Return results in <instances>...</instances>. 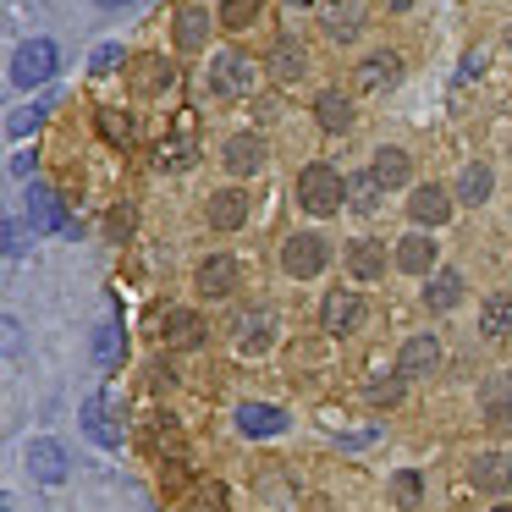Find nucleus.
<instances>
[{
	"instance_id": "18",
	"label": "nucleus",
	"mask_w": 512,
	"mask_h": 512,
	"mask_svg": "<svg viewBox=\"0 0 512 512\" xmlns=\"http://www.w3.org/2000/svg\"><path fill=\"white\" fill-rule=\"evenodd\" d=\"M204 336H210V331H204V320L193 309H171L166 314V342L171 347H199Z\"/></svg>"
},
{
	"instance_id": "44",
	"label": "nucleus",
	"mask_w": 512,
	"mask_h": 512,
	"mask_svg": "<svg viewBox=\"0 0 512 512\" xmlns=\"http://www.w3.org/2000/svg\"><path fill=\"white\" fill-rule=\"evenodd\" d=\"M496 512H512V501H501V507H496Z\"/></svg>"
},
{
	"instance_id": "25",
	"label": "nucleus",
	"mask_w": 512,
	"mask_h": 512,
	"mask_svg": "<svg viewBox=\"0 0 512 512\" xmlns=\"http://www.w3.org/2000/svg\"><path fill=\"white\" fill-rule=\"evenodd\" d=\"M122 325H100V331H94V342H89V353H94V364H100V369H116V364H122Z\"/></svg>"
},
{
	"instance_id": "29",
	"label": "nucleus",
	"mask_w": 512,
	"mask_h": 512,
	"mask_svg": "<svg viewBox=\"0 0 512 512\" xmlns=\"http://www.w3.org/2000/svg\"><path fill=\"white\" fill-rule=\"evenodd\" d=\"M133 83H138V94H155V89H166V83H171V61H160V56H144V61H138V72H133Z\"/></svg>"
},
{
	"instance_id": "14",
	"label": "nucleus",
	"mask_w": 512,
	"mask_h": 512,
	"mask_svg": "<svg viewBox=\"0 0 512 512\" xmlns=\"http://www.w3.org/2000/svg\"><path fill=\"white\" fill-rule=\"evenodd\" d=\"M243 221H248V193L226 188V193H215V199H210V226H215V232H237Z\"/></svg>"
},
{
	"instance_id": "34",
	"label": "nucleus",
	"mask_w": 512,
	"mask_h": 512,
	"mask_svg": "<svg viewBox=\"0 0 512 512\" xmlns=\"http://www.w3.org/2000/svg\"><path fill=\"white\" fill-rule=\"evenodd\" d=\"M254 17H259V0H226V6H221V23L232 28V34H237V28H248Z\"/></svg>"
},
{
	"instance_id": "4",
	"label": "nucleus",
	"mask_w": 512,
	"mask_h": 512,
	"mask_svg": "<svg viewBox=\"0 0 512 512\" xmlns=\"http://www.w3.org/2000/svg\"><path fill=\"white\" fill-rule=\"evenodd\" d=\"M210 89L221 94V100H243V94L254 89V61H248L243 50H221V56H215V72H210Z\"/></svg>"
},
{
	"instance_id": "32",
	"label": "nucleus",
	"mask_w": 512,
	"mask_h": 512,
	"mask_svg": "<svg viewBox=\"0 0 512 512\" xmlns=\"http://www.w3.org/2000/svg\"><path fill=\"white\" fill-rule=\"evenodd\" d=\"M485 419L496 424V430H512V391L501 386V380L485 391Z\"/></svg>"
},
{
	"instance_id": "39",
	"label": "nucleus",
	"mask_w": 512,
	"mask_h": 512,
	"mask_svg": "<svg viewBox=\"0 0 512 512\" xmlns=\"http://www.w3.org/2000/svg\"><path fill=\"white\" fill-rule=\"evenodd\" d=\"M39 116H45V105H39V111H17V116H12V122H6V127H12L17 138H23V133H34V127H39Z\"/></svg>"
},
{
	"instance_id": "28",
	"label": "nucleus",
	"mask_w": 512,
	"mask_h": 512,
	"mask_svg": "<svg viewBox=\"0 0 512 512\" xmlns=\"http://www.w3.org/2000/svg\"><path fill=\"white\" fill-rule=\"evenodd\" d=\"M457 199L485 204L490 199V166H463V177H457Z\"/></svg>"
},
{
	"instance_id": "10",
	"label": "nucleus",
	"mask_w": 512,
	"mask_h": 512,
	"mask_svg": "<svg viewBox=\"0 0 512 512\" xmlns=\"http://www.w3.org/2000/svg\"><path fill=\"white\" fill-rule=\"evenodd\" d=\"M358 314H364V303H358V292H331V298L320 303V325L331 336H347L358 325Z\"/></svg>"
},
{
	"instance_id": "7",
	"label": "nucleus",
	"mask_w": 512,
	"mask_h": 512,
	"mask_svg": "<svg viewBox=\"0 0 512 512\" xmlns=\"http://www.w3.org/2000/svg\"><path fill=\"white\" fill-rule=\"evenodd\" d=\"M237 430H243L248 441H265V435L287 430V413L270 408V402H243V408H237Z\"/></svg>"
},
{
	"instance_id": "43",
	"label": "nucleus",
	"mask_w": 512,
	"mask_h": 512,
	"mask_svg": "<svg viewBox=\"0 0 512 512\" xmlns=\"http://www.w3.org/2000/svg\"><path fill=\"white\" fill-rule=\"evenodd\" d=\"M94 6H105V12H116V6H133V0H94Z\"/></svg>"
},
{
	"instance_id": "30",
	"label": "nucleus",
	"mask_w": 512,
	"mask_h": 512,
	"mask_svg": "<svg viewBox=\"0 0 512 512\" xmlns=\"http://www.w3.org/2000/svg\"><path fill=\"white\" fill-rule=\"evenodd\" d=\"M380 182H375V171H364V177H353L347 182V204H353V210H380Z\"/></svg>"
},
{
	"instance_id": "33",
	"label": "nucleus",
	"mask_w": 512,
	"mask_h": 512,
	"mask_svg": "<svg viewBox=\"0 0 512 512\" xmlns=\"http://www.w3.org/2000/svg\"><path fill=\"white\" fill-rule=\"evenodd\" d=\"M391 501H397V507H419V501H424V479L413 474V468H402V474L391 479Z\"/></svg>"
},
{
	"instance_id": "37",
	"label": "nucleus",
	"mask_w": 512,
	"mask_h": 512,
	"mask_svg": "<svg viewBox=\"0 0 512 512\" xmlns=\"http://www.w3.org/2000/svg\"><path fill=\"white\" fill-rule=\"evenodd\" d=\"M122 45H100V50H94V61H89V72H100V78H105V72H116V67H122Z\"/></svg>"
},
{
	"instance_id": "13",
	"label": "nucleus",
	"mask_w": 512,
	"mask_h": 512,
	"mask_svg": "<svg viewBox=\"0 0 512 512\" xmlns=\"http://www.w3.org/2000/svg\"><path fill=\"white\" fill-rule=\"evenodd\" d=\"M259 166H265V144H259L254 133H237L232 144H226V171H232V177H254Z\"/></svg>"
},
{
	"instance_id": "41",
	"label": "nucleus",
	"mask_w": 512,
	"mask_h": 512,
	"mask_svg": "<svg viewBox=\"0 0 512 512\" xmlns=\"http://www.w3.org/2000/svg\"><path fill=\"white\" fill-rule=\"evenodd\" d=\"M171 380H177V375H171V364H155V369H149V386H155V391H166Z\"/></svg>"
},
{
	"instance_id": "21",
	"label": "nucleus",
	"mask_w": 512,
	"mask_h": 512,
	"mask_svg": "<svg viewBox=\"0 0 512 512\" xmlns=\"http://www.w3.org/2000/svg\"><path fill=\"white\" fill-rule=\"evenodd\" d=\"M397 265L408 270V276H430V270H435V243H430V237H402V243H397Z\"/></svg>"
},
{
	"instance_id": "16",
	"label": "nucleus",
	"mask_w": 512,
	"mask_h": 512,
	"mask_svg": "<svg viewBox=\"0 0 512 512\" xmlns=\"http://www.w3.org/2000/svg\"><path fill=\"white\" fill-rule=\"evenodd\" d=\"M314 116H320L325 133H347V127H353V100L336 94V89H325L320 100H314Z\"/></svg>"
},
{
	"instance_id": "31",
	"label": "nucleus",
	"mask_w": 512,
	"mask_h": 512,
	"mask_svg": "<svg viewBox=\"0 0 512 512\" xmlns=\"http://www.w3.org/2000/svg\"><path fill=\"white\" fill-rule=\"evenodd\" d=\"M83 430H89V441L116 446V430L105 424V402H100V397H89V402H83Z\"/></svg>"
},
{
	"instance_id": "20",
	"label": "nucleus",
	"mask_w": 512,
	"mask_h": 512,
	"mask_svg": "<svg viewBox=\"0 0 512 512\" xmlns=\"http://www.w3.org/2000/svg\"><path fill=\"white\" fill-rule=\"evenodd\" d=\"M457 298H463V276H457V270H441V276L424 281V303H430L435 314L457 309Z\"/></svg>"
},
{
	"instance_id": "45",
	"label": "nucleus",
	"mask_w": 512,
	"mask_h": 512,
	"mask_svg": "<svg viewBox=\"0 0 512 512\" xmlns=\"http://www.w3.org/2000/svg\"><path fill=\"white\" fill-rule=\"evenodd\" d=\"M287 6H309V0H287Z\"/></svg>"
},
{
	"instance_id": "24",
	"label": "nucleus",
	"mask_w": 512,
	"mask_h": 512,
	"mask_svg": "<svg viewBox=\"0 0 512 512\" xmlns=\"http://www.w3.org/2000/svg\"><path fill=\"white\" fill-rule=\"evenodd\" d=\"M347 265H353V276H358V281H380V276H386V248L364 237V243H353Z\"/></svg>"
},
{
	"instance_id": "9",
	"label": "nucleus",
	"mask_w": 512,
	"mask_h": 512,
	"mask_svg": "<svg viewBox=\"0 0 512 512\" xmlns=\"http://www.w3.org/2000/svg\"><path fill=\"white\" fill-rule=\"evenodd\" d=\"M237 276H243V270H237L232 254H210L199 265V292L204 298H226V292H237Z\"/></svg>"
},
{
	"instance_id": "27",
	"label": "nucleus",
	"mask_w": 512,
	"mask_h": 512,
	"mask_svg": "<svg viewBox=\"0 0 512 512\" xmlns=\"http://www.w3.org/2000/svg\"><path fill=\"white\" fill-rule=\"evenodd\" d=\"M270 72H276L281 83H298L303 72H309V56H303L298 45H276L270 50Z\"/></svg>"
},
{
	"instance_id": "2",
	"label": "nucleus",
	"mask_w": 512,
	"mask_h": 512,
	"mask_svg": "<svg viewBox=\"0 0 512 512\" xmlns=\"http://www.w3.org/2000/svg\"><path fill=\"white\" fill-rule=\"evenodd\" d=\"M50 72H56V45H50V39L17 45V56H12V83L17 89H39V83H50Z\"/></svg>"
},
{
	"instance_id": "15",
	"label": "nucleus",
	"mask_w": 512,
	"mask_h": 512,
	"mask_svg": "<svg viewBox=\"0 0 512 512\" xmlns=\"http://www.w3.org/2000/svg\"><path fill=\"white\" fill-rule=\"evenodd\" d=\"M358 28H364V6H358V0H336L331 12H325V34H331L336 45L358 39Z\"/></svg>"
},
{
	"instance_id": "40",
	"label": "nucleus",
	"mask_w": 512,
	"mask_h": 512,
	"mask_svg": "<svg viewBox=\"0 0 512 512\" xmlns=\"http://www.w3.org/2000/svg\"><path fill=\"white\" fill-rule=\"evenodd\" d=\"M6 254H23V221H6Z\"/></svg>"
},
{
	"instance_id": "23",
	"label": "nucleus",
	"mask_w": 512,
	"mask_h": 512,
	"mask_svg": "<svg viewBox=\"0 0 512 512\" xmlns=\"http://www.w3.org/2000/svg\"><path fill=\"white\" fill-rule=\"evenodd\" d=\"M204 39H210V12H204V6H182V12H177V45L182 50H199Z\"/></svg>"
},
{
	"instance_id": "19",
	"label": "nucleus",
	"mask_w": 512,
	"mask_h": 512,
	"mask_svg": "<svg viewBox=\"0 0 512 512\" xmlns=\"http://www.w3.org/2000/svg\"><path fill=\"white\" fill-rule=\"evenodd\" d=\"M397 72H402V61L391 56V50H380V56H369L364 67H358V89H391V83H397Z\"/></svg>"
},
{
	"instance_id": "6",
	"label": "nucleus",
	"mask_w": 512,
	"mask_h": 512,
	"mask_svg": "<svg viewBox=\"0 0 512 512\" xmlns=\"http://www.w3.org/2000/svg\"><path fill=\"white\" fill-rule=\"evenodd\" d=\"M468 485L474 490H512V457L507 452H479L474 463H468Z\"/></svg>"
},
{
	"instance_id": "36",
	"label": "nucleus",
	"mask_w": 512,
	"mask_h": 512,
	"mask_svg": "<svg viewBox=\"0 0 512 512\" xmlns=\"http://www.w3.org/2000/svg\"><path fill=\"white\" fill-rule=\"evenodd\" d=\"M100 127H105V138H116V144H133V122H127L122 111H105Z\"/></svg>"
},
{
	"instance_id": "22",
	"label": "nucleus",
	"mask_w": 512,
	"mask_h": 512,
	"mask_svg": "<svg viewBox=\"0 0 512 512\" xmlns=\"http://www.w3.org/2000/svg\"><path fill=\"white\" fill-rule=\"evenodd\" d=\"M479 331H485L490 342L512 336V292H496V298H485V314H479Z\"/></svg>"
},
{
	"instance_id": "11",
	"label": "nucleus",
	"mask_w": 512,
	"mask_h": 512,
	"mask_svg": "<svg viewBox=\"0 0 512 512\" xmlns=\"http://www.w3.org/2000/svg\"><path fill=\"white\" fill-rule=\"evenodd\" d=\"M28 226L34 232H67V210L50 188H28Z\"/></svg>"
},
{
	"instance_id": "42",
	"label": "nucleus",
	"mask_w": 512,
	"mask_h": 512,
	"mask_svg": "<svg viewBox=\"0 0 512 512\" xmlns=\"http://www.w3.org/2000/svg\"><path fill=\"white\" fill-rule=\"evenodd\" d=\"M111 232H116V237L133 232V210H116V215H111Z\"/></svg>"
},
{
	"instance_id": "26",
	"label": "nucleus",
	"mask_w": 512,
	"mask_h": 512,
	"mask_svg": "<svg viewBox=\"0 0 512 512\" xmlns=\"http://www.w3.org/2000/svg\"><path fill=\"white\" fill-rule=\"evenodd\" d=\"M369 171H375L380 188H402V182H408V155H402V149H380Z\"/></svg>"
},
{
	"instance_id": "46",
	"label": "nucleus",
	"mask_w": 512,
	"mask_h": 512,
	"mask_svg": "<svg viewBox=\"0 0 512 512\" xmlns=\"http://www.w3.org/2000/svg\"><path fill=\"white\" fill-rule=\"evenodd\" d=\"M507 50H512V28H507Z\"/></svg>"
},
{
	"instance_id": "8",
	"label": "nucleus",
	"mask_w": 512,
	"mask_h": 512,
	"mask_svg": "<svg viewBox=\"0 0 512 512\" xmlns=\"http://www.w3.org/2000/svg\"><path fill=\"white\" fill-rule=\"evenodd\" d=\"M28 474H34L39 485H61V479H67V452H61V441H28Z\"/></svg>"
},
{
	"instance_id": "3",
	"label": "nucleus",
	"mask_w": 512,
	"mask_h": 512,
	"mask_svg": "<svg viewBox=\"0 0 512 512\" xmlns=\"http://www.w3.org/2000/svg\"><path fill=\"white\" fill-rule=\"evenodd\" d=\"M325 259H331V254H325V243H320L314 232H292L287 243H281V270H287L292 281L320 276V270H325Z\"/></svg>"
},
{
	"instance_id": "5",
	"label": "nucleus",
	"mask_w": 512,
	"mask_h": 512,
	"mask_svg": "<svg viewBox=\"0 0 512 512\" xmlns=\"http://www.w3.org/2000/svg\"><path fill=\"white\" fill-rule=\"evenodd\" d=\"M435 364H441V342L435 336H408L397 353V380H424L435 375Z\"/></svg>"
},
{
	"instance_id": "17",
	"label": "nucleus",
	"mask_w": 512,
	"mask_h": 512,
	"mask_svg": "<svg viewBox=\"0 0 512 512\" xmlns=\"http://www.w3.org/2000/svg\"><path fill=\"white\" fill-rule=\"evenodd\" d=\"M408 215H413L419 226H441L446 215H452V199H446L441 188H419V193L408 199Z\"/></svg>"
},
{
	"instance_id": "38",
	"label": "nucleus",
	"mask_w": 512,
	"mask_h": 512,
	"mask_svg": "<svg viewBox=\"0 0 512 512\" xmlns=\"http://www.w3.org/2000/svg\"><path fill=\"white\" fill-rule=\"evenodd\" d=\"M188 160H193V144H188V138H177V144L160 149V166H171V171H182Z\"/></svg>"
},
{
	"instance_id": "12",
	"label": "nucleus",
	"mask_w": 512,
	"mask_h": 512,
	"mask_svg": "<svg viewBox=\"0 0 512 512\" xmlns=\"http://www.w3.org/2000/svg\"><path fill=\"white\" fill-rule=\"evenodd\" d=\"M270 342H276V314L270 309H254V314L237 320V347H243V353H265Z\"/></svg>"
},
{
	"instance_id": "35",
	"label": "nucleus",
	"mask_w": 512,
	"mask_h": 512,
	"mask_svg": "<svg viewBox=\"0 0 512 512\" xmlns=\"http://www.w3.org/2000/svg\"><path fill=\"white\" fill-rule=\"evenodd\" d=\"M364 397L375 408H391V402H402V380H375V386H364Z\"/></svg>"
},
{
	"instance_id": "1",
	"label": "nucleus",
	"mask_w": 512,
	"mask_h": 512,
	"mask_svg": "<svg viewBox=\"0 0 512 512\" xmlns=\"http://www.w3.org/2000/svg\"><path fill=\"white\" fill-rule=\"evenodd\" d=\"M298 199L309 215H336V204H347V177H336V166H303Z\"/></svg>"
}]
</instances>
